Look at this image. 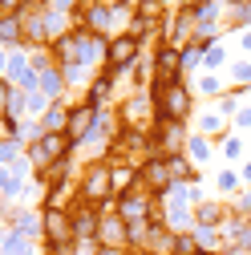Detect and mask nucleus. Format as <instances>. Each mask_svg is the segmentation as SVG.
Returning a JSON list of instances; mask_svg holds the SVG:
<instances>
[{
  "instance_id": "13",
  "label": "nucleus",
  "mask_w": 251,
  "mask_h": 255,
  "mask_svg": "<svg viewBox=\"0 0 251 255\" xmlns=\"http://www.w3.org/2000/svg\"><path fill=\"white\" fill-rule=\"evenodd\" d=\"M166 162H170V174H174L178 182H186V178H191V162H186V158H182V154H170V158H166Z\"/></svg>"
},
{
  "instance_id": "15",
  "label": "nucleus",
  "mask_w": 251,
  "mask_h": 255,
  "mask_svg": "<svg viewBox=\"0 0 251 255\" xmlns=\"http://www.w3.org/2000/svg\"><path fill=\"white\" fill-rule=\"evenodd\" d=\"M195 219H199V223H207V227H211V223H219V219H223V207L207 203V207H199V211H195Z\"/></svg>"
},
{
  "instance_id": "18",
  "label": "nucleus",
  "mask_w": 251,
  "mask_h": 255,
  "mask_svg": "<svg viewBox=\"0 0 251 255\" xmlns=\"http://www.w3.org/2000/svg\"><path fill=\"white\" fill-rule=\"evenodd\" d=\"M98 4H102V8H118V4H122V0H98Z\"/></svg>"
},
{
  "instance_id": "21",
  "label": "nucleus",
  "mask_w": 251,
  "mask_h": 255,
  "mask_svg": "<svg viewBox=\"0 0 251 255\" xmlns=\"http://www.w3.org/2000/svg\"><path fill=\"white\" fill-rule=\"evenodd\" d=\"M231 4H235V0H231Z\"/></svg>"
},
{
  "instance_id": "9",
  "label": "nucleus",
  "mask_w": 251,
  "mask_h": 255,
  "mask_svg": "<svg viewBox=\"0 0 251 255\" xmlns=\"http://www.w3.org/2000/svg\"><path fill=\"white\" fill-rule=\"evenodd\" d=\"M158 81H166V85H178V65H182V57H178V49L174 45H166V49H158Z\"/></svg>"
},
{
  "instance_id": "3",
  "label": "nucleus",
  "mask_w": 251,
  "mask_h": 255,
  "mask_svg": "<svg viewBox=\"0 0 251 255\" xmlns=\"http://www.w3.org/2000/svg\"><path fill=\"white\" fill-rule=\"evenodd\" d=\"M45 235H49V247H65L73 235V215L61 211V207H45Z\"/></svg>"
},
{
  "instance_id": "8",
  "label": "nucleus",
  "mask_w": 251,
  "mask_h": 255,
  "mask_svg": "<svg viewBox=\"0 0 251 255\" xmlns=\"http://www.w3.org/2000/svg\"><path fill=\"white\" fill-rule=\"evenodd\" d=\"M118 215H122V219L134 227V219H142V215H154V211H150V195H142V190H130L126 199H118Z\"/></svg>"
},
{
  "instance_id": "12",
  "label": "nucleus",
  "mask_w": 251,
  "mask_h": 255,
  "mask_svg": "<svg viewBox=\"0 0 251 255\" xmlns=\"http://www.w3.org/2000/svg\"><path fill=\"white\" fill-rule=\"evenodd\" d=\"M138 12H142V20H162V12H166V0H142L138 4Z\"/></svg>"
},
{
  "instance_id": "10",
  "label": "nucleus",
  "mask_w": 251,
  "mask_h": 255,
  "mask_svg": "<svg viewBox=\"0 0 251 255\" xmlns=\"http://www.w3.org/2000/svg\"><path fill=\"white\" fill-rule=\"evenodd\" d=\"M93 118H98V110L93 106H81V110H73V118H69V138H81L89 126H93Z\"/></svg>"
},
{
  "instance_id": "16",
  "label": "nucleus",
  "mask_w": 251,
  "mask_h": 255,
  "mask_svg": "<svg viewBox=\"0 0 251 255\" xmlns=\"http://www.w3.org/2000/svg\"><path fill=\"white\" fill-rule=\"evenodd\" d=\"M0 33H4V45H8V41H20V16H4Z\"/></svg>"
},
{
  "instance_id": "4",
  "label": "nucleus",
  "mask_w": 251,
  "mask_h": 255,
  "mask_svg": "<svg viewBox=\"0 0 251 255\" xmlns=\"http://www.w3.org/2000/svg\"><path fill=\"white\" fill-rule=\"evenodd\" d=\"M150 146H158V154H162V158L178 154V150H182V122L158 118V126H154V134H150Z\"/></svg>"
},
{
  "instance_id": "19",
  "label": "nucleus",
  "mask_w": 251,
  "mask_h": 255,
  "mask_svg": "<svg viewBox=\"0 0 251 255\" xmlns=\"http://www.w3.org/2000/svg\"><path fill=\"white\" fill-rule=\"evenodd\" d=\"M102 255H122V247H102Z\"/></svg>"
},
{
  "instance_id": "2",
  "label": "nucleus",
  "mask_w": 251,
  "mask_h": 255,
  "mask_svg": "<svg viewBox=\"0 0 251 255\" xmlns=\"http://www.w3.org/2000/svg\"><path fill=\"white\" fill-rule=\"evenodd\" d=\"M106 195H114V170H110L106 162H98V166L85 170L81 199H85V203H106Z\"/></svg>"
},
{
  "instance_id": "17",
  "label": "nucleus",
  "mask_w": 251,
  "mask_h": 255,
  "mask_svg": "<svg viewBox=\"0 0 251 255\" xmlns=\"http://www.w3.org/2000/svg\"><path fill=\"white\" fill-rule=\"evenodd\" d=\"M191 150H195L199 158H207V142H203V138H195V142H191Z\"/></svg>"
},
{
  "instance_id": "6",
  "label": "nucleus",
  "mask_w": 251,
  "mask_h": 255,
  "mask_svg": "<svg viewBox=\"0 0 251 255\" xmlns=\"http://www.w3.org/2000/svg\"><path fill=\"white\" fill-rule=\"evenodd\" d=\"M98 243H106V247H126V243H130V223H126L118 211H114V215H102Z\"/></svg>"
},
{
  "instance_id": "7",
  "label": "nucleus",
  "mask_w": 251,
  "mask_h": 255,
  "mask_svg": "<svg viewBox=\"0 0 251 255\" xmlns=\"http://www.w3.org/2000/svg\"><path fill=\"white\" fill-rule=\"evenodd\" d=\"M134 57H138V37H118V41H110V57H106V65L118 73V69H126V65H134Z\"/></svg>"
},
{
  "instance_id": "1",
  "label": "nucleus",
  "mask_w": 251,
  "mask_h": 255,
  "mask_svg": "<svg viewBox=\"0 0 251 255\" xmlns=\"http://www.w3.org/2000/svg\"><path fill=\"white\" fill-rule=\"evenodd\" d=\"M69 134H41L37 138V146H33V162L41 166V170H49V166H57L61 158L69 154Z\"/></svg>"
},
{
  "instance_id": "20",
  "label": "nucleus",
  "mask_w": 251,
  "mask_h": 255,
  "mask_svg": "<svg viewBox=\"0 0 251 255\" xmlns=\"http://www.w3.org/2000/svg\"><path fill=\"white\" fill-rule=\"evenodd\" d=\"M199 255H215V251H199Z\"/></svg>"
},
{
  "instance_id": "14",
  "label": "nucleus",
  "mask_w": 251,
  "mask_h": 255,
  "mask_svg": "<svg viewBox=\"0 0 251 255\" xmlns=\"http://www.w3.org/2000/svg\"><path fill=\"white\" fill-rule=\"evenodd\" d=\"M203 247L191 239V235H174V255H199Z\"/></svg>"
},
{
  "instance_id": "5",
  "label": "nucleus",
  "mask_w": 251,
  "mask_h": 255,
  "mask_svg": "<svg viewBox=\"0 0 251 255\" xmlns=\"http://www.w3.org/2000/svg\"><path fill=\"white\" fill-rule=\"evenodd\" d=\"M138 178L146 182V190L150 195H162V190L170 186V162L158 154V158H146L142 162V170H138Z\"/></svg>"
},
{
  "instance_id": "11",
  "label": "nucleus",
  "mask_w": 251,
  "mask_h": 255,
  "mask_svg": "<svg viewBox=\"0 0 251 255\" xmlns=\"http://www.w3.org/2000/svg\"><path fill=\"white\" fill-rule=\"evenodd\" d=\"M130 190H134V170H130V166H118V170H114V195L126 199Z\"/></svg>"
}]
</instances>
